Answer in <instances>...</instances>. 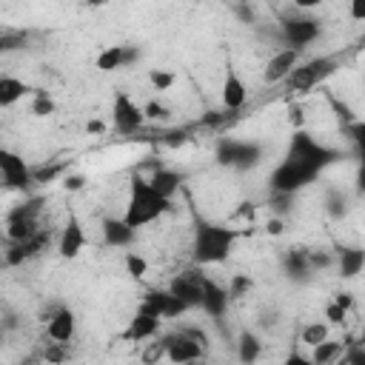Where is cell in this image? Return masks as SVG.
Instances as JSON below:
<instances>
[{
	"label": "cell",
	"mask_w": 365,
	"mask_h": 365,
	"mask_svg": "<svg viewBox=\"0 0 365 365\" xmlns=\"http://www.w3.org/2000/svg\"><path fill=\"white\" fill-rule=\"evenodd\" d=\"M31 114H34V117H48V114H54V100H51L46 91H34V97H31Z\"/></svg>",
	"instance_id": "33"
},
{
	"label": "cell",
	"mask_w": 365,
	"mask_h": 365,
	"mask_svg": "<svg viewBox=\"0 0 365 365\" xmlns=\"http://www.w3.org/2000/svg\"><path fill=\"white\" fill-rule=\"evenodd\" d=\"M165 211H171V200L160 197L145 177H131V185H128V202H125V214H123V222L128 228H143L148 222H154L157 217H163Z\"/></svg>",
	"instance_id": "1"
},
{
	"label": "cell",
	"mask_w": 365,
	"mask_h": 365,
	"mask_svg": "<svg viewBox=\"0 0 365 365\" xmlns=\"http://www.w3.org/2000/svg\"><path fill=\"white\" fill-rule=\"evenodd\" d=\"M240 237L237 228L228 225H214V222H200L194 231V259L200 265H214L222 262L234 245V240Z\"/></svg>",
	"instance_id": "2"
},
{
	"label": "cell",
	"mask_w": 365,
	"mask_h": 365,
	"mask_svg": "<svg viewBox=\"0 0 365 365\" xmlns=\"http://www.w3.org/2000/svg\"><path fill=\"white\" fill-rule=\"evenodd\" d=\"M331 302H336L342 311H351V308H354V297H351L348 291H339V294H334V299H331Z\"/></svg>",
	"instance_id": "41"
},
{
	"label": "cell",
	"mask_w": 365,
	"mask_h": 365,
	"mask_svg": "<svg viewBox=\"0 0 365 365\" xmlns=\"http://www.w3.org/2000/svg\"><path fill=\"white\" fill-rule=\"evenodd\" d=\"M68 356H71V351L63 342H46V348L40 351V359L46 365H63V362H68Z\"/></svg>",
	"instance_id": "28"
},
{
	"label": "cell",
	"mask_w": 365,
	"mask_h": 365,
	"mask_svg": "<svg viewBox=\"0 0 365 365\" xmlns=\"http://www.w3.org/2000/svg\"><path fill=\"white\" fill-rule=\"evenodd\" d=\"M143 117H145V120H151V123H160V120H168V108H165L163 103L151 100V103H145V106H143Z\"/></svg>",
	"instance_id": "35"
},
{
	"label": "cell",
	"mask_w": 365,
	"mask_h": 365,
	"mask_svg": "<svg viewBox=\"0 0 365 365\" xmlns=\"http://www.w3.org/2000/svg\"><path fill=\"white\" fill-rule=\"evenodd\" d=\"M259 160V148L251 145V143H237V140H228L220 145V163H228V165H237V168H248Z\"/></svg>",
	"instance_id": "15"
},
{
	"label": "cell",
	"mask_w": 365,
	"mask_h": 365,
	"mask_svg": "<svg viewBox=\"0 0 365 365\" xmlns=\"http://www.w3.org/2000/svg\"><path fill=\"white\" fill-rule=\"evenodd\" d=\"M325 319H328L331 325H345V319H348V311H342L336 302H328V305H325Z\"/></svg>",
	"instance_id": "37"
},
{
	"label": "cell",
	"mask_w": 365,
	"mask_h": 365,
	"mask_svg": "<svg viewBox=\"0 0 365 365\" xmlns=\"http://www.w3.org/2000/svg\"><path fill=\"white\" fill-rule=\"evenodd\" d=\"M282 37L288 48H305L319 37V20L314 17H285L282 20Z\"/></svg>",
	"instance_id": "8"
},
{
	"label": "cell",
	"mask_w": 365,
	"mask_h": 365,
	"mask_svg": "<svg viewBox=\"0 0 365 365\" xmlns=\"http://www.w3.org/2000/svg\"><path fill=\"white\" fill-rule=\"evenodd\" d=\"M202 285H205V277H202L200 271H182V274H177V277L168 282L165 291H168L171 297L182 299L188 308H194V305L202 302Z\"/></svg>",
	"instance_id": "11"
},
{
	"label": "cell",
	"mask_w": 365,
	"mask_h": 365,
	"mask_svg": "<svg viewBox=\"0 0 365 365\" xmlns=\"http://www.w3.org/2000/svg\"><path fill=\"white\" fill-rule=\"evenodd\" d=\"M314 171H308L305 165H299V163H294V160H282L277 168H274V174H271V188L277 191V194H282V197H291L294 191H299L302 185H308V182H314Z\"/></svg>",
	"instance_id": "6"
},
{
	"label": "cell",
	"mask_w": 365,
	"mask_h": 365,
	"mask_svg": "<svg viewBox=\"0 0 365 365\" xmlns=\"http://www.w3.org/2000/svg\"><path fill=\"white\" fill-rule=\"evenodd\" d=\"M0 180H3L6 188L26 191L31 185V168H29V163L17 151L0 148Z\"/></svg>",
	"instance_id": "7"
},
{
	"label": "cell",
	"mask_w": 365,
	"mask_h": 365,
	"mask_svg": "<svg viewBox=\"0 0 365 365\" xmlns=\"http://www.w3.org/2000/svg\"><path fill=\"white\" fill-rule=\"evenodd\" d=\"M265 231H268V234H282V231H285V225H282V220H279V217H274V220H268V222H265Z\"/></svg>",
	"instance_id": "45"
},
{
	"label": "cell",
	"mask_w": 365,
	"mask_h": 365,
	"mask_svg": "<svg viewBox=\"0 0 365 365\" xmlns=\"http://www.w3.org/2000/svg\"><path fill=\"white\" fill-rule=\"evenodd\" d=\"M48 242H51V231H48V228H40L34 237H29V240H23V242H11L3 259H6V265H11V268H14V265H23V262L40 257V254L48 248Z\"/></svg>",
	"instance_id": "10"
},
{
	"label": "cell",
	"mask_w": 365,
	"mask_h": 365,
	"mask_svg": "<svg viewBox=\"0 0 365 365\" xmlns=\"http://www.w3.org/2000/svg\"><path fill=\"white\" fill-rule=\"evenodd\" d=\"M282 365H311V359L294 351V354H288V356H285V362H282Z\"/></svg>",
	"instance_id": "43"
},
{
	"label": "cell",
	"mask_w": 365,
	"mask_h": 365,
	"mask_svg": "<svg viewBox=\"0 0 365 365\" xmlns=\"http://www.w3.org/2000/svg\"><path fill=\"white\" fill-rule=\"evenodd\" d=\"M148 83L154 86V91H168V88L177 83V77H174V71H165V68H151V71H148Z\"/></svg>",
	"instance_id": "32"
},
{
	"label": "cell",
	"mask_w": 365,
	"mask_h": 365,
	"mask_svg": "<svg viewBox=\"0 0 365 365\" xmlns=\"http://www.w3.org/2000/svg\"><path fill=\"white\" fill-rule=\"evenodd\" d=\"M205 311H211L214 317H220L222 314V308L228 305V294H225V288H217L211 279H205V285H202V302H200Z\"/></svg>",
	"instance_id": "21"
},
{
	"label": "cell",
	"mask_w": 365,
	"mask_h": 365,
	"mask_svg": "<svg viewBox=\"0 0 365 365\" xmlns=\"http://www.w3.org/2000/svg\"><path fill=\"white\" fill-rule=\"evenodd\" d=\"M134 228H128L123 220H106L103 222V237H106V242L108 245H117V248H125V245H131L134 242Z\"/></svg>",
	"instance_id": "19"
},
{
	"label": "cell",
	"mask_w": 365,
	"mask_h": 365,
	"mask_svg": "<svg viewBox=\"0 0 365 365\" xmlns=\"http://www.w3.org/2000/svg\"><path fill=\"white\" fill-rule=\"evenodd\" d=\"M251 288H254V279H251L248 274H234V277L228 279L225 294H228V299H240V297H245Z\"/></svg>",
	"instance_id": "31"
},
{
	"label": "cell",
	"mask_w": 365,
	"mask_h": 365,
	"mask_svg": "<svg viewBox=\"0 0 365 365\" xmlns=\"http://www.w3.org/2000/svg\"><path fill=\"white\" fill-rule=\"evenodd\" d=\"M331 157H334V151H328L325 145H319L311 134H305V131H294V137H291V148H288V160H294V163L305 165L308 171L319 174V168H322L325 163H331Z\"/></svg>",
	"instance_id": "5"
},
{
	"label": "cell",
	"mask_w": 365,
	"mask_h": 365,
	"mask_svg": "<svg viewBox=\"0 0 365 365\" xmlns=\"http://www.w3.org/2000/svg\"><path fill=\"white\" fill-rule=\"evenodd\" d=\"M259 354H262L259 336L251 334V331L240 334V342H237V356H240V362H242V365H254V362L259 359Z\"/></svg>",
	"instance_id": "22"
},
{
	"label": "cell",
	"mask_w": 365,
	"mask_h": 365,
	"mask_svg": "<svg viewBox=\"0 0 365 365\" xmlns=\"http://www.w3.org/2000/svg\"><path fill=\"white\" fill-rule=\"evenodd\" d=\"M125 271H128L134 279L145 277V274H148V262H145V257H140L137 251H125Z\"/></svg>",
	"instance_id": "34"
},
{
	"label": "cell",
	"mask_w": 365,
	"mask_h": 365,
	"mask_svg": "<svg viewBox=\"0 0 365 365\" xmlns=\"http://www.w3.org/2000/svg\"><path fill=\"white\" fill-rule=\"evenodd\" d=\"M86 128H88V134H103V131H106V125H103L100 120H88Z\"/></svg>",
	"instance_id": "46"
},
{
	"label": "cell",
	"mask_w": 365,
	"mask_h": 365,
	"mask_svg": "<svg viewBox=\"0 0 365 365\" xmlns=\"http://www.w3.org/2000/svg\"><path fill=\"white\" fill-rule=\"evenodd\" d=\"M165 348H168L165 336H160V339L148 342V345L143 348V354H140V362H143V365H160V362L165 359Z\"/></svg>",
	"instance_id": "29"
},
{
	"label": "cell",
	"mask_w": 365,
	"mask_h": 365,
	"mask_svg": "<svg viewBox=\"0 0 365 365\" xmlns=\"http://www.w3.org/2000/svg\"><path fill=\"white\" fill-rule=\"evenodd\" d=\"M63 185H66V191H80V188L86 185V177H83V174H68V177L63 180Z\"/></svg>",
	"instance_id": "40"
},
{
	"label": "cell",
	"mask_w": 365,
	"mask_h": 365,
	"mask_svg": "<svg viewBox=\"0 0 365 365\" xmlns=\"http://www.w3.org/2000/svg\"><path fill=\"white\" fill-rule=\"evenodd\" d=\"M43 322H46V336H48L51 342H63V345H68V342L74 339L77 319H74V314H71L68 308H57V311H51Z\"/></svg>",
	"instance_id": "14"
},
{
	"label": "cell",
	"mask_w": 365,
	"mask_h": 365,
	"mask_svg": "<svg viewBox=\"0 0 365 365\" xmlns=\"http://www.w3.org/2000/svg\"><path fill=\"white\" fill-rule=\"evenodd\" d=\"M31 88L20 80V77H0V108H9V106H14L17 100H23L26 94H29Z\"/></svg>",
	"instance_id": "20"
},
{
	"label": "cell",
	"mask_w": 365,
	"mask_h": 365,
	"mask_svg": "<svg viewBox=\"0 0 365 365\" xmlns=\"http://www.w3.org/2000/svg\"><path fill=\"white\" fill-rule=\"evenodd\" d=\"M334 257L328 251H308V268H331Z\"/></svg>",
	"instance_id": "36"
},
{
	"label": "cell",
	"mask_w": 365,
	"mask_h": 365,
	"mask_svg": "<svg viewBox=\"0 0 365 365\" xmlns=\"http://www.w3.org/2000/svg\"><path fill=\"white\" fill-rule=\"evenodd\" d=\"M137 57H140L137 46H125V48H123V68H128L131 63H137Z\"/></svg>",
	"instance_id": "42"
},
{
	"label": "cell",
	"mask_w": 365,
	"mask_h": 365,
	"mask_svg": "<svg viewBox=\"0 0 365 365\" xmlns=\"http://www.w3.org/2000/svg\"><path fill=\"white\" fill-rule=\"evenodd\" d=\"M336 262H339L342 277L351 279V277H356V274L362 271V265H365V254H362L359 248H342L339 257H336Z\"/></svg>",
	"instance_id": "24"
},
{
	"label": "cell",
	"mask_w": 365,
	"mask_h": 365,
	"mask_svg": "<svg viewBox=\"0 0 365 365\" xmlns=\"http://www.w3.org/2000/svg\"><path fill=\"white\" fill-rule=\"evenodd\" d=\"M288 123H291L297 131H302V125H305V111H302V106H291V108H288Z\"/></svg>",
	"instance_id": "39"
},
{
	"label": "cell",
	"mask_w": 365,
	"mask_h": 365,
	"mask_svg": "<svg viewBox=\"0 0 365 365\" xmlns=\"http://www.w3.org/2000/svg\"><path fill=\"white\" fill-rule=\"evenodd\" d=\"M297 63H299V51L297 48H279V51H274L271 57H268V63H265V68H262V80L268 83V86H277V83H282L294 68H297Z\"/></svg>",
	"instance_id": "13"
},
{
	"label": "cell",
	"mask_w": 365,
	"mask_h": 365,
	"mask_svg": "<svg viewBox=\"0 0 365 365\" xmlns=\"http://www.w3.org/2000/svg\"><path fill=\"white\" fill-rule=\"evenodd\" d=\"M0 342H3V328H0Z\"/></svg>",
	"instance_id": "47"
},
{
	"label": "cell",
	"mask_w": 365,
	"mask_h": 365,
	"mask_svg": "<svg viewBox=\"0 0 365 365\" xmlns=\"http://www.w3.org/2000/svg\"><path fill=\"white\" fill-rule=\"evenodd\" d=\"M83 248H86V231H83V222H80L77 214H68L66 222H63V228H60V234H57V251H60V257L74 259Z\"/></svg>",
	"instance_id": "12"
},
{
	"label": "cell",
	"mask_w": 365,
	"mask_h": 365,
	"mask_svg": "<svg viewBox=\"0 0 365 365\" xmlns=\"http://www.w3.org/2000/svg\"><path fill=\"white\" fill-rule=\"evenodd\" d=\"M160 334V319L157 317H148V314H134L125 325V331L120 334L125 342H143V339H154Z\"/></svg>",
	"instance_id": "17"
},
{
	"label": "cell",
	"mask_w": 365,
	"mask_h": 365,
	"mask_svg": "<svg viewBox=\"0 0 365 365\" xmlns=\"http://www.w3.org/2000/svg\"><path fill=\"white\" fill-rule=\"evenodd\" d=\"M148 180V185L160 194V197H165V200H171L177 191H180V185H182V177L177 174V171H171V168H154L151 171V177H145Z\"/></svg>",
	"instance_id": "18"
},
{
	"label": "cell",
	"mask_w": 365,
	"mask_h": 365,
	"mask_svg": "<svg viewBox=\"0 0 365 365\" xmlns=\"http://www.w3.org/2000/svg\"><path fill=\"white\" fill-rule=\"evenodd\" d=\"M342 351H345V345L342 342H336V339H325V342H319V345H314L311 348V365H331L334 359H339L342 356Z\"/></svg>",
	"instance_id": "23"
},
{
	"label": "cell",
	"mask_w": 365,
	"mask_h": 365,
	"mask_svg": "<svg viewBox=\"0 0 365 365\" xmlns=\"http://www.w3.org/2000/svg\"><path fill=\"white\" fill-rule=\"evenodd\" d=\"M123 48L125 46H106L100 54H97V60H94V66H97V71H117V68H123Z\"/></svg>",
	"instance_id": "27"
},
{
	"label": "cell",
	"mask_w": 365,
	"mask_h": 365,
	"mask_svg": "<svg viewBox=\"0 0 365 365\" xmlns=\"http://www.w3.org/2000/svg\"><path fill=\"white\" fill-rule=\"evenodd\" d=\"M40 231V220H9L6 222V237L9 242H23Z\"/></svg>",
	"instance_id": "25"
},
{
	"label": "cell",
	"mask_w": 365,
	"mask_h": 365,
	"mask_svg": "<svg viewBox=\"0 0 365 365\" xmlns=\"http://www.w3.org/2000/svg\"><path fill=\"white\" fill-rule=\"evenodd\" d=\"M336 66H339L336 57H314V60L297 63V68L282 83L291 94H308L314 86H319L325 77H331L336 71Z\"/></svg>",
	"instance_id": "3"
},
{
	"label": "cell",
	"mask_w": 365,
	"mask_h": 365,
	"mask_svg": "<svg viewBox=\"0 0 365 365\" xmlns=\"http://www.w3.org/2000/svg\"><path fill=\"white\" fill-rule=\"evenodd\" d=\"M26 37L23 34H11V31H0V54L9 51V48H17Z\"/></svg>",
	"instance_id": "38"
},
{
	"label": "cell",
	"mask_w": 365,
	"mask_h": 365,
	"mask_svg": "<svg viewBox=\"0 0 365 365\" xmlns=\"http://www.w3.org/2000/svg\"><path fill=\"white\" fill-rule=\"evenodd\" d=\"M299 339H302L308 348H314V345H319V342L328 339V325H325V322H308V325L302 328Z\"/></svg>",
	"instance_id": "30"
},
{
	"label": "cell",
	"mask_w": 365,
	"mask_h": 365,
	"mask_svg": "<svg viewBox=\"0 0 365 365\" xmlns=\"http://www.w3.org/2000/svg\"><path fill=\"white\" fill-rule=\"evenodd\" d=\"M111 114H114V128H117L120 134H134V131H140L143 123H145L143 106H137L125 91H120V94L114 97Z\"/></svg>",
	"instance_id": "9"
},
{
	"label": "cell",
	"mask_w": 365,
	"mask_h": 365,
	"mask_svg": "<svg viewBox=\"0 0 365 365\" xmlns=\"http://www.w3.org/2000/svg\"><path fill=\"white\" fill-rule=\"evenodd\" d=\"M43 205H46L43 197H26L20 205H14V208L9 211V220H40Z\"/></svg>",
	"instance_id": "26"
},
{
	"label": "cell",
	"mask_w": 365,
	"mask_h": 365,
	"mask_svg": "<svg viewBox=\"0 0 365 365\" xmlns=\"http://www.w3.org/2000/svg\"><path fill=\"white\" fill-rule=\"evenodd\" d=\"M165 342H168L165 359L171 365H191V362H200L202 354H205V336L200 331H191V328L168 334Z\"/></svg>",
	"instance_id": "4"
},
{
	"label": "cell",
	"mask_w": 365,
	"mask_h": 365,
	"mask_svg": "<svg viewBox=\"0 0 365 365\" xmlns=\"http://www.w3.org/2000/svg\"><path fill=\"white\" fill-rule=\"evenodd\" d=\"M185 140H188V134H185V131H174V134H168V137H165V145H182Z\"/></svg>",
	"instance_id": "44"
},
{
	"label": "cell",
	"mask_w": 365,
	"mask_h": 365,
	"mask_svg": "<svg viewBox=\"0 0 365 365\" xmlns=\"http://www.w3.org/2000/svg\"><path fill=\"white\" fill-rule=\"evenodd\" d=\"M248 100V88L242 83V77L234 71V66L225 68V77H222V106L228 111H240Z\"/></svg>",
	"instance_id": "16"
}]
</instances>
